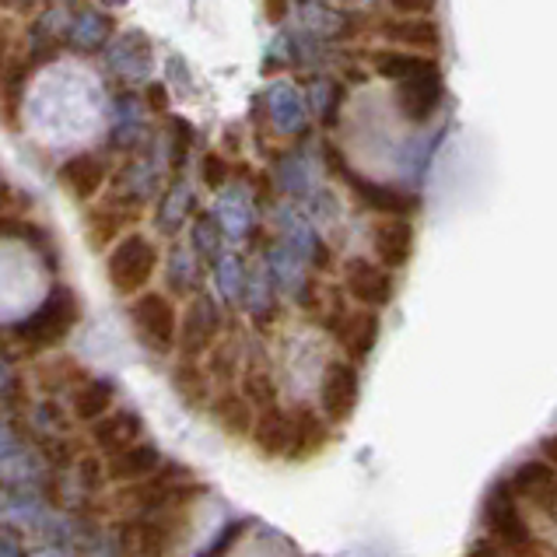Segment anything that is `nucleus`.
Segmentation results:
<instances>
[{
	"instance_id": "obj_39",
	"label": "nucleus",
	"mask_w": 557,
	"mask_h": 557,
	"mask_svg": "<svg viewBox=\"0 0 557 557\" xmlns=\"http://www.w3.org/2000/svg\"><path fill=\"white\" fill-rule=\"evenodd\" d=\"M200 180H203L207 189H225L228 180H232L228 158L221 154V151H207V154H203V162H200Z\"/></svg>"
},
{
	"instance_id": "obj_40",
	"label": "nucleus",
	"mask_w": 557,
	"mask_h": 557,
	"mask_svg": "<svg viewBox=\"0 0 557 557\" xmlns=\"http://www.w3.org/2000/svg\"><path fill=\"white\" fill-rule=\"evenodd\" d=\"M172 169H176V176H180V169L186 162V154H189V145H194V126L183 123V120H172Z\"/></svg>"
},
{
	"instance_id": "obj_13",
	"label": "nucleus",
	"mask_w": 557,
	"mask_h": 557,
	"mask_svg": "<svg viewBox=\"0 0 557 557\" xmlns=\"http://www.w3.org/2000/svg\"><path fill=\"white\" fill-rule=\"evenodd\" d=\"M516 502H530L540 512H557V470L544 459H527L508 476Z\"/></svg>"
},
{
	"instance_id": "obj_43",
	"label": "nucleus",
	"mask_w": 557,
	"mask_h": 557,
	"mask_svg": "<svg viewBox=\"0 0 557 557\" xmlns=\"http://www.w3.org/2000/svg\"><path fill=\"white\" fill-rule=\"evenodd\" d=\"M11 57H14V25L11 22H0V85H4V74H8Z\"/></svg>"
},
{
	"instance_id": "obj_6",
	"label": "nucleus",
	"mask_w": 557,
	"mask_h": 557,
	"mask_svg": "<svg viewBox=\"0 0 557 557\" xmlns=\"http://www.w3.org/2000/svg\"><path fill=\"white\" fill-rule=\"evenodd\" d=\"M131 547L137 557H169V550L180 544V536L186 533V508H162V512L137 516L126 527Z\"/></svg>"
},
{
	"instance_id": "obj_20",
	"label": "nucleus",
	"mask_w": 557,
	"mask_h": 557,
	"mask_svg": "<svg viewBox=\"0 0 557 557\" xmlns=\"http://www.w3.org/2000/svg\"><path fill=\"white\" fill-rule=\"evenodd\" d=\"M113 14L102 8H77L67 22V46L77 53H102L113 39Z\"/></svg>"
},
{
	"instance_id": "obj_46",
	"label": "nucleus",
	"mask_w": 557,
	"mask_h": 557,
	"mask_svg": "<svg viewBox=\"0 0 557 557\" xmlns=\"http://www.w3.org/2000/svg\"><path fill=\"white\" fill-rule=\"evenodd\" d=\"M288 8H292V0H267V18L281 25L284 18H288Z\"/></svg>"
},
{
	"instance_id": "obj_28",
	"label": "nucleus",
	"mask_w": 557,
	"mask_h": 557,
	"mask_svg": "<svg viewBox=\"0 0 557 557\" xmlns=\"http://www.w3.org/2000/svg\"><path fill=\"white\" fill-rule=\"evenodd\" d=\"M438 67L435 57H421V53H407V50H396V46H386V50H375L372 53V71L379 77H386L393 85H404L410 77H418L424 71Z\"/></svg>"
},
{
	"instance_id": "obj_18",
	"label": "nucleus",
	"mask_w": 557,
	"mask_h": 557,
	"mask_svg": "<svg viewBox=\"0 0 557 557\" xmlns=\"http://www.w3.org/2000/svg\"><path fill=\"white\" fill-rule=\"evenodd\" d=\"M162 467H165L162 449H158V445H151V442H137V445H131V449L109 456L106 481H113L116 487L137 484V481H148V476H154Z\"/></svg>"
},
{
	"instance_id": "obj_27",
	"label": "nucleus",
	"mask_w": 557,
	"mask_h": 557,
	"mask_svg": "<svg viewBox=\"0 0 557 557\" xmlns=\"http://www.w3.org/2000/svg\"><path fill=\"white\" fill-rule=\"evenodd\" d=\"M113 400H116L113 382L109 379H85L71 389V413L82 424H95L113 410Z\"/></svg>"
},
{
	"instance_id": "obj_16",
	"label": "nucleus",
	"mask_w": 557,
	"mask_h": 557,
	"mask_svg": "<svg viewBox=\"0 0 557 557\" xmlns=\"http://www.w3.org/2000/svg\"><path fill=\"white\" fill-rule=\"evenodd\" d=\"M413 235L410 218H379L375 228H372V257L375 263H382L386 270H400L410 263L413 257Z\"/></svg>"
},
{
	"instance_id": "obj_29",
	"label": "nucleus",
	"mask_w": 557,
	"mask_h": 557,
	"mask_svg": "<svg viewBox=\"0 0 557 557\" xmlns=\"http://www.w3.org/2000/svg\"><path fill=\"white\" fill-rule=\"evenodd\" d=\"M207 364H203V372L211 382H218L221 389L232 386V382L238 379V372H243V337H235V333H221V337L214 341L211 351L203 355Z\"/></svg>"
},
{
	"instance_id": "obj_45",
	"label": "nucleus",
	"mask_w": 557,
	"mask_h": 557,
	"mask_svg": "<svg viewBox=\"0 0 557 557\" xmlns=\"http://www.w3.org/2000/svg\"><path fill=\"white\" fill-rule=\"evenodd\" d=\"M467 557H508L495 540H476V544L467 550Z\"/></svg>"
},
{
	"instance_id": "obj_30",
	"label": "nucleus",
	"mask_w": 557,
	"mask_h": 557,
	"mask_svg": "<svg viewBox=\"0 0 557 557\" xmlns=\"http://www.w3.org/2000/svg\"><path fill=\"white\" fill-rule=\"evenodd\" d=\"M189 214H194V189H189V183L183 176H176L165 186V194L158 197L154 225L162 228L165 235H176L186 225Z\"/></svg>"
},
{
	"instance_id": "obj_22",
	"label": "nucleus",
	"mask_w": 557,
	"mask_h": 557,
	"mask_svg": "<svg viewBox=\"0 0 557 557\" xmlns=\"http://www.w3.org/2000/svg\"><path fill=\"white\" fill-rule=\"evenodd\" d=\"M249 438L263 459H288V453H292V410H284L281 404L257 410V424H252Z\"/></svg>"
},
{
	"instance_id": "obj_50",
	"label": "nucleus",
	"mask_w": 557,
	"mask_h": 557,
	"mask_svg": "<svg viewBox=\"0 0 557 557\" xmlns=\"http://www.w3.org/2000/svg\"><path fill=\"white\" fill-rule=\"evenodd\" d=\"M151 106H169V99H165V88L162 85H151Z\"/></svg>"
},
{
	"instance_id": "obj_48",
	"label": "nucleus",
	"mask_w": 557,
	"mask_h": 557,
	"mask_svg": "<svg viewBox=\"0 0 557 557\" xmlns=\"http://www.w3.org/2000/svg\"><path fill=\"white\" fill-rule=\"evenodd\" d=\"M18 540H14L11 533H0V557H18Z\"/></svg>"
},
{
	"instance_id": "obj_42",
	"label": "nucleus",
	"mask_w": 557,
	"mask_h": 557,
	"mask_svg": "<svg viewBox=\"0 0 557 557\" xmlns=\"http://www.w3.org/2000/svg\"><path fill=\"white\" fill-rule=\"evenodd\" d=\"M438 0H389V8L400 14V18H432Z\"/></svg>"
},
{
	"instance_id": "obj_34",
	"label": "nucleus",
	"mask_w": 557,
	"mask_h": 557,
	"mask_svg": "<svg viewBox=\"0 0 557 557\" xmlns=\"http://www.w3.org/2000/svg\"><path fill=\"white\" fill-rule=\"evenodd\" d=\"M267 274H270V281H274V284H281L284 292H292L298 298L309 292V281H306V270H301V260L284 243L267 252Z\"/></svg>"
},
{
	"instance_id": "obj_10",
	"label": "nucleus",
	"mask_w": 557,
	"mask_h": 557,
	"mask_svg": "<svg viewBox=\"0 0 557 557\" xmlns=\"http://www.w3.org/2000/svg\"><path fill=\"white\" fill-rule=\"evenodd\" d=\"M102 57H106L109 74H116L126 85L148 82L154 67V46L145 32H120V36L109 39Z\"/></svg>"
},
{
	"instance_id": "obj_49",
	"label": "nucleus",
	"mask_w": 557,
	"mask_h": 557,
	"mask_svg": "<svg viewBox=\"0 0 557 557\" xmlns=\"http://www.w3.org/2000/svg\"><path fill=\"white\" fill-rule=\"evenodd\" d=\"M11 203H14V189L4 180H0V218H4V211H8Z\"/></svg>"
},
{
	"instance_id": "obj_53",
	"label": "nucleus",
	"mask_w": 557,
	"mask_h": 557,
	"mask_svg": "<svg viewBox=\"0 0 557 557\" xmlns=\"http://www.w3.org/2000/svg\"><path fill=\"white\" fill-rule=\"evenodd\" d=\"M131 0H102V8H126Z\"/></svg>"
},
{
	"instance_id": "obj_4",
	"label": "nucleus",
	"mask_w": 557,
	"mask_h": 557,
	"mask_svg": "<svg viewBox=\"0 0 557 557\" xmlns=\"http://www.w3.org/2000/svg\"><path fill=\"white\" fill-rule=\"evenodd\" d=\"M481 519H484V530L491 533V540H495L505 554L527 557L536 547L533 530H530L527 516H522V508H519V502L512 495V487H508V481H498L495 487L487 491Z\"/></svg>"
},
{
	"instance_id": "obj_19",
	"label": "nucleus",
	"mask_w": 557,
	"mask_h": 557,
	"mask_svg": "<svg viewBox=\"0 0 557 557\" xmlns=\"http://www.w3.org/2000/svg\"><path fill=\"white\" fill-rule=\"evenodd\" d=\"M140 435H145V421L137 410H109L102 421L91 424V445L106 456L131 449L140 442Z\"/></svg>"
},
{
	"instance_id": "obj_38",
	"label": "nucleus",
	"mask_w": 557,
	"mask_h": 557,
	"mask_svg": "<svg viewBox=\"0 0 557 557\" xmlns=\"http://www.w3.org/2000/svg\"><path fill=\"white\" fill-rule=\"evenodd\" d=\"M214 277H218L221 298L243 301V292H246V267H243V257H235V252H225V257L214 263Z\"/></svg>"
},
{
	"instance_id": "obj_47",
	"label": "nucleus",
	"mask_w": 557,
	"mask_h": 557,
	"mask_svg": "<svg viewBox=\"0 0 557 557\" xmlns=\"http://www.w3.org/2000/svg\"><path fill=\"white\" fill-rule=\"evenodd\" d=\"M540 453H544L540 459H544V463H550V467L557 470V432L544 438V445H540Z\"/></svg>"
},
{
	"instance_id": "obj_11",
	"label": "nucleus",
	"mask_w": 557,
	"mask_h": 557,
	"mask_svg": "<svg viewBox=\"0 0 557 557\" xmlns=\"http://www.w3.org/2000/svg\"><path fill=\"white\" fill-rule=\"evenodd\" d=\"M57 183L60 189L77 203H88L102 194V186L109 183V162L102 154L95 151H82V154H71L67 162L60 165L57 172Z\"/></svg>"
},
{
	"instance_id": "obj_3",
	"label": "nucleus",
	"mask_w": 557,
	"mask_h": 557,
	"mask_svg": "<svg viewBox=\"0 0 557 557\" xmlns=\"http://www.w3.org/2000/svg\"><path fill=\"white\" fill-rule=\"evenodd\" d=\"M154 270H158V246L145 232H126L106 257V277L113 284V292L123 298L148 292Z\"/></svg>"
},
{
	"instance_id": "obj_12",
	"label": "nucleus",
	"mask_w": 557,
	"mask_h": 557,
	"mask_svg": "<svg viewBox=\"0 0 557 557\" xmlns=\"http://www.w3.org/2000/svg\"><path fill=\"white\" fill-rule=\"evenodd\" d=\"M442 99H445L442 67H432L404 85H396V109H400V116L407 123H428L438 113Z\"/></svg>"
},
{
	"instance_id": "obj_24",
	"label": "nucleus",
	"mask_w": 557,
	"mask_h": 557,
	"mask_svg": "<svg viewBox=\"0 0 557 557\" xmlns=\"http://www.w3.org/2000/svg\"><path fill=\"white\" fill-rule=\"evenodd\" d=\"M218 207H214V218L221 221V232L228 238H246L257 228V200H252V189L249 186H225L218 189Z\"/></svg>"
},
{
	"instance_id": "obj_26",
	"label": "nucleus",
	"mask_w": 557,
	"mask_h": 557,
	"mask_svg": "<svg viewBox=\"0 0 557 557\" xmlns=\"http://www.w3.org/2000/svg\"><path fill=\"white\" fill-rule=\"evenodd\" d=\"M298 18H301V32L312 39H347L355 32L351 14H344L341 8L323 4V0H301L298 4Z\"/></svg>"
},
{
	"instance_id": "obj_41",
	"label": "nucleus",
	"mask_w": 557,
	"mask_h": 557,
	"mask_svg": "<svg viewBox=\"0 0 557 557\" xmlns=\"http://www.w3.org/2000/svg\"><path fill=\"white\" fill-rule=\"evenodd\" d=\"M246 530H249V522H232V527H225V530H221V533H218V540H214V544H211V547H203V550H200L197 557H225V554H228V550L235 547V540L243 536Z\"/></svg>"
},
{
	"instance_id": "obj_35",
	"label": "nucleus",
	"mask_w": 557,
	"mask_h": 557,
	"mask_svg": "<svg viewBox=\"0 0 557 557\" xmlns=\"http://www.w3.org/2000/svg\"><path fill=\"white\" fill-rule=\"evenodd\" d=\"M221 243H225V232H221V221L214 218V211H203L194 218L189 225V249L197 252V260L218 263L225 252H221Z\"/></svg>"
},
{
	"instance_id": "obj_23",
	"label": "nucleus",
	"mask_w": 557,
	"mask_h": 557,
	"mask_svg": "<svg viewBox=\"0 0 557 557\" xmlns=\"http://www.w3.org/2000/svg\"><path fill=\"white\" fill-rule=\"evenodd\" d=\"M207 413H211L214 424H218L228 438H249L252 424H257V407H252L235 386L218 389V393L211 396V404H207Z\"/></svg>"
},
{
	"instance_id": "obj_8",
	"label": "nucleus",
	"mask_w": 557,
	"mask_h": 557,
	"mask_svg": "<svg viewBox=\"0 0 557 557\" xmlns=\"http://www.w3.org/2000/svg\"><path fill=\"white\" fill-rule=\"evenodd\" d=\"M344 295L351 298L358 309H372V312L386 309L396 295L393 270H386L375 260L351 257L344 263Z\"/></svg>"
},
{
	"instance_id": "obj_44",
	"label": "nucleus",
	"mask_w": 557,
	"mask_h": 557,
	"mask_svg": "<svg viewBox=\"0 0 557 557\" xmlns=\"http://www.w3.org/2000/svg\"><path fill=\"white\" fill-rule=\"evenodd\" d=\"M18 456V442H14V435L8 432L4 424H0V467L8 463V459H14Z\"/></svg>"
},
{
	"instance_id": "obj_21",
	"label": "nucleus",
	"mask_w": 557,
	"mask_h": 557,
	"mask_svg": "<svg viewBox=\"0 0 557 557\" xmlns=\"http://www.w3.org/2000/svg\"><path fill=\"white\" fill-rule=\"evenodd\" d=\"M382 36L407 53L435 57L442 50V28L435 18H389L382 22Z\"/></svg>"
},
{
	"instance_id": "obj_2",
	"label": "nucleus",
	"mask_w": 557,
	"mask_h": 557,
	"mask_svg": "<svg viewBox=\"0 0 557 557\" xmlns=\"http://www.w3.org/2000/svg\"><path fill=\"white\" fill-rule=\"evenodd\" d=\"M126 323H131L134 337L140 347H148L151 355L165 358L176 351L180 341V309L165 292H140L126 306Z\"/></svg>"
},
{
	"instance_id": "obj_14",
	"label": "nucleus",
	"mask_w": 557,
	"mask_h": 557,
	"mask_svg": "<svg viewBox=\"0 0 557 557\" xmlns=\"http://www.w3.org/2000/svg\"><path fill=\"white\" fill-rule=\"evenodd\" d=\"M330 333L337 337V344L344 347L347 361H364L379 344V333H382V323H379V312L372 309H347L337 323L330 326Z\"/></svg>"
},
{
	"instance_id": "obj_15",
	"label": "nucleus",
	"mask_w": 557,
	"mask_h": 557,
	"mask_svg": "<svg viewBox=\"0 0 557 557\" xmlns=\"http://www.w3.org/2000/svg\"><path fill=\"white\" fill-rule=\"evenodd\" d=\"M137 207L134 203H126V200H106L102 207H95V211H88V221H85V238H88V246L95 252H102V249H113L120 238L126 235V228L137 221Z\"/></svg>"
},
{
	"instance_id": "obj_33",
	"label": "nucleus",
	"mask_w": 557,
	"mask_h": 557,
	"mask_svg": "<svg viewBox=\"0 0 557 557\" xmlns=\"http://www.w3.org/2000/svg\"><path fill=\"white\" fill-rule=\"evenodd\" d=\"M203 281V270L194 249L186 246H172L169 260H165V284L172 295H186V292H197Z\"/></svg>"
},
{
	"instance_id": "obj_9",
	"label": "nucleus",
	"mask_w": 557,
	"mask_h": 557,
	"mask_svg": "<svg viewBox=\"0 0 557 557\" xmlns=\"http://www.w3.org/2000/svg\"><path fill=\"white\" fill-rule=\"evenodd\" d=\"M326 154H330V165L341 172V176L347 180V186L355 189V197H358L364 207H369V211H375V214H382V218H410V214L421 207L418 197L407 194V189H396V186H389V183H372V180L355 176V172L344 165V158H341V154H333V148H330Z\"/></svg>"
},
{
	"instance_id": "obj_17",
	"label": "nucleus",
	"mask_w": 557,
	"mask_h": 557,
	"mask_svg": "<svg viewBox=\"0 0 557 557\" xmlns=\"http://www.w3.org/2000/svg\"><path fill=\"white\" fill-rule=\"evenodd\" d=\"M267 102V116L274 123V131L284 137H298L306 134L309 126V106H306V95H301L292 82H274L263 95Z\"/></svg>"
},
{
	"instance_id": "obj_31",
	"label": "nucleus",
	"mask_w": 557,
	"mask_h": 557,
	"mask_svg": "<svg viewBox=\"0 0 557 557\" xmlns=\"http://www.w3.org/2000/svg\"><path fill=\"white\" fill-rule=\"evenodd\" d=\"M169 382H172V393H176L189 410H207V404H211V396H214V382L207 379V372L197 361L183 358L176 369H172Z\"/></svg>"
},
{
	"instance_id": "obj_36",
	"label": "nucleus",
	"mask_w": 557,
	"mask_h": 557,
	"mask_svg": "<svg viewBox=\"0 0 557 557\" xmlns=\"http://www.w3.org/2000/svg\"><path fill=\"white\" fill-rule=\"evenodd\" d=\"M341 102H344V88L333 82V77H312L309 82V95H306V106L320 116L326 126L337 123L341 113Z\"/></svg>"
},
{
	"instance_id": "obj_32",
	"label": "nucleus",
	"mask_w": 557,
	"mask_h": 557,
	"mask_svg": "<svg viewBox=\"0 0 557 557\" xmlns=\"http://www.w3.org/2000/svg\"><path fill=\"white\" fill-rule=\"evenodd\" d=\"M235 389L243 393L257 410L277 407V382H274V372H270L263 361H246L243 372H238Z\"/></svg>"
},
{
	"instance_id": "obj_5",
	"label": "nucleus",
	"mask_w": 557,
	"mask_h": 557,
	"mask_svg": "<svg viewBox=\"0 0 557 557\" xmlns=\"http://www.w3.org/2000/svg\"><path fill=\"white\" fill-rule=\"evenodd\" d=\"M221 333H225V309H221V301H214V295H207V292H197L186 301V309L180 315L176 351L186 361H197L211 351Z\"/></svg>"
},
{
	"instance_id": "obj_52",
	"label": "nucleus",
	"mask_w": 557,
	"mask_h": 557,
	"mask_svg": "<svg viewBox=\"0 0 557 557\" xmlns=\"http://www.w3.org/2000/svg\"><path fill=\"white\" fill-rule=\"evenodd\" d=\"M28 557H67L63 550H53V547H46V550H36V554H28Z\"/></svg>"
},
{
	"instance_id": "obj_51",
	"label": "nucleus",
	"mask_w": 557,
	"mask_h": 557,
	"mask_svg": "<svg viewBox=\"0 0 557 557\" xmlns=\"http://www.w3.org/2000/svg\"><path fill=\"white\" fill-rule=\"evenodd\" d=\"M8 4H11V8H18V11H28V8H36L39 0H8Z\"/></svg>"
},
{
	"instance_id": "obj_37",
	"label": "nucleus",
	"mask_w": 557,
	"mask_h": 557,
	"mask_svg": "<svg viewBox=\"0 0 557 557\" xmlns=\"http://www.w3.org/2000/svg\"><path fill=\"white\" fill-rule=\"evenodd\" d=\"M145 137V123H140V109L131 95H123L116 102V126H113V145L116 148H137V140Z\"/></svg>"
},
{
	"instance_id": "obj_25",
	"label": "nucleus",
	"mask_w": 557,
	"mask_h": 557,
	"mask_svg": "<svg viewBox=\"0 0 557 557\" xmlns=\"http://www.w3.org/2000/svg\"><path fill=\"white\" fill-rule=\"evenodd\" d=\"M330 445V421L312 407L292 410V453L288 459H312Z\"/></svg>"
},
{
	"instance_id": "obj_1",
	"label": "nucleus",
	"mask_w": 557,
	"mask_h": 557,
	"mask_svg": "<svg viewBox=\"0 0 557 557\" xmlns=\"http://www.w3.org/2000/svg\"><path fill=\"white\" fill-rule=\"evenodd\" d=\"M82 320V301L67 284H53L36 309L25 320L14 323V341L25 347H57L67 341V333Z\"/></svg>"
},
{
	"instance_id": "obj_7",
	"label": "nucleus",
	"mask_w": 557,
	"mask_h": 557,
	"mask_svg": "<svg viewBox=\"0 0 557 557\" xmlns=\"http://www.w3.org/2000/svg\"><path fill=\"white\" fill-rule=\"evenodd\" d=\"M361 400V372L355 361H330L323 369L320 379V407H323V418L330 424H344L355 418Z\"/></svg>"
}]
</instances>
